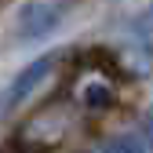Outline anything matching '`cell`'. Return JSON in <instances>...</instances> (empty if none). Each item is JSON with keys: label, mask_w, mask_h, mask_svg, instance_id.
<instances>
[{"label": "cell", "mask_w": 153, "mask_h": 153, "mask_svg": "<svg viewBox=\"0 0 153 153\" xmlns=\"http://www.w3.org/2000/svg\"><path fill=\"white\" fill-rule=\"evenodd\" d=\"M55 26H59V11L51 4H26L22 15H18V33L33 40V36H48Z\"/></svg>", "instance_id": "obj_1"}, {"label": "cell", "mask_w": 153, "mask_h": 153, "mask_svg": "<svg viewBox=\"0 0 153 153\" xmlns=\"http://www.w3.org/2000/svg\"><path fill=\"white\" fill-rule=\"evenodd\" d=\"M48 69H51V59H36V62H29L22 73L15 76V84H11V91H7V106H18V102H22L26 95L48 76Z\"/></svg>", "instance_id": "obj_2"}, {"label": "cell", "mask_w": 153, "mask_h": 153, "mask_svg": "<svg viewBox=\"0 0 153 153\" xmlns=\"http://www.w3.org/2000/svg\"><path fill=\"white\" fill-rule=\"evenodd\" d=\"M106 153H146V149L135 139H109L106 142Z\"/></svg>", "instance_id": "obj_3"}, {"label": "cell", "mask_w": 153, "mask_h": 153, "mask_svg": "<svg viewBox=\"0 0 153 153\" xmlns=\"http://www.w3.org/2000/svg\"><path fill=\"white\" fill-rule=\"evenodd\" d=\"M88 102H91V106H109V91H106V88H91V91H88Z\"/></svg>", "instance_id": "obj_4"}]
</instances>
